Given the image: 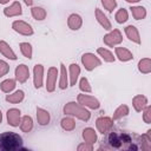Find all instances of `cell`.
<instances>
[{
  "instance_id": "5bb4252c",
  "label": "cell",
  "mask_w": 151,
  "mask_h": 151,
  "mask_svg": "<svg viewBox=\"0 0 151 151\" xmlns=\"http://www.w3.org/2000/svg\"><path fill=\"white\" fill-rule=\"evenodd\" d=\"M124 33L126 35V38L131 41V42H134L137 45H139L142 42V39H140V34H139V31L136 26L133 25H127L125 28H124Z\"/></svg>"
},
{
  "instance_id": "277c9868",
  "label": "cell",
  "mask_w": 151,
  "mask_h": 151,
  "mask_svg": "<svg viewBox=\"0 0 151 151\" xmlns=\"http://www.w3.org/2000/svg\"><path fill=\"white\" fill-rule=\"evenodd\" d=\"M103 42L107 47H116L123 42V34L118 28L111 29V31H109V33H106L104 35Z\"/></svg>"
},
{
  "instance_id": "4fadbf2b",
  "label": "cell",
  "mask_w": 151,
  "mask_h": 151,
  "mask_svg": "<svg viewBox=\"0 0 151 151\" xmlns=\"http://www.w3.org/2000/svg\"><path fill=\"white\" fill-rule=\"evenodd\" d=\"M114 57L119 60V61H123V63H126V61H130L133 59V53L127 50L126 47H123V46H116L114 47Z\"/></svg>"
},
{
  "instance_id": "30bf717a",
  "label": "cell",
  "mask_w": 151,
  "mask_h": 151,
  "mask_svg": "<svg viewBox=\"0 0 151 151\" xmlns=\"http://www.w3.org/2000/svg\"><path fill=\"white\" fill-rule=\"evenodd\" d=\"M14 76H15V80L20 84H24L28 80L29 78V68L27 65L25 64H20L15 67L14 70Z\"/></svg>"
},
{
  "instance_id": "8d00e7d4",
  "label": "cell",
  "mask_w": 151,
  "mask_h": 151,
  "mask_svg": "<svg viewBox=\"0 0 151 151\" xmlns=\"http://www.w3.org/2000/svg\"><path fill=\"white\" fill-rule=\"evenodd\" d=\"M8 72H9V65H8V63L5 61V60H2V59H0V78L5 77L6 74H8Z\"/></svg>"
},
{
  "instance_id": "ba28073f",
  "label": "cell",
  "mask_w": 151,
  "mask_h": 151,
  "mask_svg": "<svg viewBox=\"0 0 151 151\" xmlns=\"http://www.w3.org/2000/svg\"><path fill=\"white\" fill-rule=\"evenodd\" d=\"M113 119L110 117H99L96 120V127L99 133H106L113 127Z\"/></svg>"
},
{
  "instance_id": "836d02e7",
  "label": "cell",
  "mask_w": 151,
  "mask_h": 151,
  "mask_svg": "<svg viewBox=\"0 0 151 151\" xmlns=\"http://www.w3.org/2000/svg\"><path fill=\"white\" fill-rule=\"evenodd\" d=\"M79 90L84 93H91L92 92V87L90 85V81L86 77H81L79 80Z\"/></svg>"
},
{
  "instance_id": "603a6c76",
  "label": "cell",
  "mask_w": 151,
  "mask_h": 151,
  "mask_svg": "<svg viewBox=\"0 0 151 151\" xmlns=\"http://www.w3.org/2000/svg\"><path fill=\"white\" fill-rule=\"evenodd\" d=\"M25 99V92L22 90H17L6 96V101L9 104H20Z\"/></svg>"
},
{
  "instance_id": "5b68a950",
  "label": "cell",
  "mask_w": 151,
  "mask_h": 151,
  "mask_svg": "<svg viewBox=\"0 0 151 151\" xmlns=\"http://www.w3.org/2000/svg\"><path fill=\"white\" fill-rule=\"evenodd\" d=\"M77 101L80 105H83V106H85L86 109H90V110H98L100 107V101L94 96L85 94L84 92L79 93L77 96Z\"/></svg>"
},
{
  "instance_id": "7a4b0ae2",
  "label": "cell",
  "mask_w": 151,
  "mask_h": 151,
  "mask_svg": "<svg viewBox=\"0 0 151 151\" xmlns=\"http://www.w3.org/2000/svg\"><path fill=\"white\" fill-rule=\"evenodd\" d=\"M63 111L65 114L78 118L83 122H88L91 118V112L88 111V109H86L85 106L80 105L78 101H68L67 104L64 105Z\"/></svg>"
},
{
  "instance_id": "cb8c5ba5",
  "label": "cell",
  "mask_w": 151,
  "mask_h": 151,
  "mask_svg": "<svg viewBox=\"0 0 151 151\" xmlns=\"http://www.w3.org/2000/svg\"><path fill=\"white\" fill-rule=\"evenodd\" d=\"M31 15L34 20L37 21H42L46 19L47 17V12L44 7H40V6H32L31 7Z\"/></svg>"
},
{
  "instance_id": "8992f818",
  "label": "cell",
  "mask_w": 151,
  "mask_h": 151,
  "mask_svg": "<svg viewBox=\"0 0 151 151\" xmlns=\"http://www.w3.org/2000/svg\"><path fill=\"white\" fill-rule=\"evenodd\" d=\"M59 77V70L55 66H51L47 70V76H46V91L52 93L55 91V86H57V79Z\"/></svg>"
},
{
  "instance_id": "484cf974",
  "label": "cell",
  "mask_w": 151,
  "mask_h": 151,
  "mask_svg": "<svg viewBox=\"0 0 151 151\" xmlns=\"http://www.w3.org/2000/svg\"><path fill=\"white\" fill-rule=\"evenodd\" d=\"M19 126H20V130L22 132H26V133L31 132L33 130V119H32V117L31 116H22L21 119H20Z\"/></svg>"
},
{
  "instance_id": "f1b7e54d",
  "label": "cell",
  "mask_w": 151,
  "mask_h": 151,
  "mask_svg": "<svg viewBox=\"0 0 151 151\" xmlns=\"http://www.w3.org/2000/svg\"><path fill=\"white\" fill-rule=\"evenodd\" d=\"M138 71L142 74H149L151 73V59L150 58H142L138 61Z\"/></svg>"
},
{
  "instance_id": "83f0119b",
  "label": "cell",
  "mask_w": 151,
  "mask_h": 151,
  "mask_svg": "<svg viewBox=\"0 0 151 151\" xmlns=\"http://www.w3.org/2000/svg\"><path fill=\"white\" fill-rule=\"evenodd\" d=\"M17 86V80L15 79H12V78H8V79H5L1 81L0 84V90L4 92V93H11L14 91Z\"/></svg>"
},
{
  "instance_id": "44dd1931",
  "label": "cell",
  "mask_w": 151,
  "mask_h": 151,
  "mask_svg": "<svg viewBox=\"0 0 151 151\" xmlns=\"http://www.w3.org/2000/svg\"><path fill=\"white\" fill-rule=\"evenodd\" d=\"M147 104V98L143 94H137L132 98V106L136 112H142Z\"/></svg>"
},
{
  "instance_id": "4dcf8cb0",
  "label": "cell",
  "mask_w": 151,
  "mask_h": 151,
  "mask_svg": "<svg viewBox=\"0 0 151 151\" xmlns=\"http://www.w3.org/2000/svg\"><path fill=\"white\" fill-rule=\"evenodd\" d=\"M60 126L64 131H73L76 129V120L73 119V117H64L60 120Z\"/></svg>"
},
{
  "instance_id": "ab89813d",
  "label": "cell",
  "mask_w": 151,
  "mask_h": 151,
  "mask_svg": "<svg viewBox=\"0 0 151 151\" xmlns=\"http://www.w3.org/2000/svg\"><path fill=\"white\" fill-rule=\"evenodd\" d=\"M125 1H126V2H129V4H131V5H132V4H138V2H139V1H140V0H125Z\"/></svg>"
},
{
  "instance_id": "7402d4cb",
  "label": "cell",
  "mask_w": 151,
  "mask_h": 151,
  "mask_svg": "<svg viewBox=\"0 0 151 151\" xmlns=\"http://www.w3.org/2000/svg\"><path fill=\"white\" fill-rule=\"evenodd\" d=\"M81 137L84 139L85 143H88V144H96L97 143V139H98V136H97V132L92 127H85L83 130V133H81Z\"/></svg>"
},
{
  "instance_id": "6da1fadb",
  "label": "cell",
  "mask_w": 151,
  "mask_h": 151,
  "mask_svg": "<svg viewBox=\"0 0 151 151\" xmlns=\"http://www.w3.org/2000/svg\"><path fill=\"white\" fill-rule=\"evenodd\" d=\"M22 149V138L15 132L0 133V151H17Z\"/></svg>"
},
{
  "instance_id": "4316f807",
  "label": "cell",
  "mask_w": 151,
  "mask_h": 151,
  "mask_svg": "<svg viewBox=\"0 0 151 151\" xmlns=\"http://www.w3.org/2000/svg\"><path fill=\"white\" fill-rule=\"evenodd\" d=\"M97 54H98L104 61H106V63H114V60H116L114 54H113L110 50H107V48H105V47H99V48H97Z\"/></svg>"
},
{
  "instance_id": "d6a6232c",
  "label": "cell",
  "mask_w": 151,
  "mask_h": 151,
  "mask_svg": "<svg viewBox=\"0 0 151 151\" xmlns=\"http://www.w3.org/2000/svg\"><path fill=\"white\" fill-rule=\"evenodd\" d=\"M114 19H116V21H117L118 24H124V22H126L127 19H129V13H127L126 8H119V9L116 12V14H114Z\"/></svg>"
},
{
  "instance_id": "d590c367",
  "label": "cell",
  "mask_w": 151,
  "mask_h": 151,
  "mask_svg": "<svg viewBox=\"0 0 151 151\" xmlns=\"http://www.w3.org/2000/svg\"><path fill=\"white\" fill-rule=\"evenodd\" d=\"M142 112H143V120H144V123L151 124V106L147 104Z\"/></svg>"
},
{
  "instance_id": "52a82bcc",
  "label": "cell",
  "mask_w": 151,
  "mask_h": 151,
  "mask_svg": "<svg viewBox=\"0 0 151 151\" xmlns=\"http://www.w3.org/2000/svg\"><path fill=\"white\" fill-rule=\"evenodd\" d=\"M12 29L24 37H29V35H33L34 33L32 26L24 20H14L12 22Z\"/></svg>"
},
{
  "instance_id": "e0dca14e",
  "label": "cell",
  "mask_w": 151,
  "mask_h": 151,
  "mask_svg": "<svg viewBox=\"0 0 151 151\" xmlns=\"http://www.w3.org/2000/svg\"><path fill=\"white\" fill-rule=\"evenodd\" d=\"M0 54L2 57H5L6 59H9V60H17L18 59L15 52L12 50L9 44L5 40H0Z\"/></svg>"
},
{
  "instance_id": "9a60e30c",
  "label": "cell",
  "mask_w": 151,
  "mask_h": 151,
  "mask_svg": "<svg viewBox=\"0 0 151 151\" xmlns=\"http://www.w3.org/2000/svg\"><path fill=\"white\" fill-rule=\"evenodd\" d=\"M94 17H96V19H97V22H98L104 29H106V31H111V29H112V24H111L110 19L107 18V15H106L101 9L96 8V11H94Z\"/></svg>"
},
{
  "instance_id": "d6986e66",
  "label": "cell",
  "mask_w": 151,
  "mask_h": 151,
  "mask_svg": "<svg viewBox=\"0 0 151 151\" xmlns=\"http://www.w3.org/2000/svg\"><path fill=\"white\" fill-rule=\"evenodd\" d=\"M37 122L40 126H46L51 122V114L42 107H37Z\"/></svg>"
},
{
  "instance_id": "1f68e13d",
  "label": "cell",
  "mask_w": 151,
  "mask_h": 151,
  "mask_svg": "<svg viewBox=\"0 0 151 151\" xmlns=\"http://www.w3.org/2000/svg\"><path fill=\"white\" fill-rule=\"evenodd\" d=\"M19 48H20V52L21 54L27 58V59H32V55H33V48H32V45L29 42H20L19 44Z\"/></svg>"
},
{
  "instance_id": "b9f144b4",
  "label": "cell",
  "mask_w": 151,
  "mask_h": 151,
  "mask_svg": "<svg viewBox=\"0 0 151 151\" xmlns=\"http://www.w3.org/2000/svg\"><path fill=\"white\" fill-rule=\"evenodd\" d=\"M1 122H2V112L0 110V124H1Z\"/></svg>"
},
{
  "instance_id": "9c48e42d",
  "label": "cell",
  "mask_w": 151,
  "mask_h": 151,
  "mask_svg": "<svg viewBox=\"0 0 151 151\" xmlns=\"http://www.w3.org/2000/svg\"><path fill=\"white\" fill-rule=\"evenodd\" d=\"M44 66L41 64H37L33 67V85L37 90L41 88L44 85Z\"/></svg>"
},
{
  "instance_id": "60d3db41",
  "label": "cell",
  "mask_w": 151,
  "mask_h": 151,
  "mask_svg": "<svg viewBox=\"0 0 151 151\" xmlns=\"http://www.w3.org/2000/svg\"><path fill=\"white\" fill-rule=\"evenodd\" d=\"M11 0H0V5H6V4H8Z\"/></svg>"
},
{
  "instance_id": "f546056e",
  "label": "cell",
  "mask_w": 151,
  "mask_h": 151,
  "mask_svg": "<svg viewBox=\"0 0 151 151\" xmlns=\"http://www.w3.org/2000/svg\"><path fill=\"white\" fill-rule=\"evenodd\" d=\"M129 113H130V109H129V106L125 105V104H122V105H119V106L114 110L113 116H112V119H113V120H119V119L126 117Z\"/></svg>"
},
{
  "instance_id": "e575fe53",
  "label": "cell",
  "mask_w": 151,
  "mask_h": 151,
  "mask_svg": "<svg viewBox=\"0 0 151 151\" xmlns=\"http://www.w3.org/2000/svg\"><path fill=\"white\" fill-rule=\"evenodd\" d=\"M100 2L107 12H113L117 8V0H100Z\"/></svg>"
},
{
  "instance_id": "3957f363",
  "label": "cell",
  "mask_w": 151,
  "mask_h": 151,
  "mask_svg": "<svg viewBox=\"0 0 151 151\" xmlns=\"http://www.w3.org/2000/svg\"><path fill=\"white\" fill-rule=\"evenodd\" d=\"M80 60H81V64H83L84 68L88 72L93 71L94 68H97L101 65V60L99 59V57H97L94 53H91V52L84 53L81 55Z\"/></svg>"
},
{
  "instance_id": "ac0fdd59",
  "label": "cell",
  "mask_w": 151,
  "mask_h": 151,
  "mask_svg": "<svg viewBox=\"0 0 151 151\" xmlns=\"http://www.w3.org/2000/svg\"><path fill=\"white\" fill-rule=\"evenodd\" d=\"M67 26L71 31H78L83 26V18L77 14V13H72L68 15L67 18Z\"/></svg>"
},
{
  "instance_id": "d4e9b609",
  "label": "cell",
  "mask_w": 151,
  "mask_h": 151,
  "mask_svg": "<svg viewBox=\"0 0 151 151\" xmlns=\"http://www.w3.org/2000/svg\"><path fill=\"white\" fill-rule=\"evenodd\" d=\"M130 12H131L133 19H136V20H144L147 14L146 8L144 6H131Z\"/></svg>"
},
{
  "instance_id": "8fae6325",
  "label": "cell",
  "mask_w": 151,
  "mask_h": 151,
  "mask_svg": "<svg viewBox=\"0 0 151 151\" xmlns=\"http://www.w3.org/2000/svg\"><path fill=\"white\" fill-rule=\"evenodd\" d=\"M6 118H7V123L9 126L18 127L20 124V119H21V111L15 107L9 109L6 112Z\"/></svg>"
},
{
  "instance_id": "f35d334b",
  "label": "cell",
  "mask_w": 151,
  "mask_h": 151,
  "mask_svg": "<svg viewBox=\"0 0 151 151\" xmlns=\"http://www.w3.org/2000/svg\"><path fill=\"white\" fill-rule=\"evenodd\" d=\"M24 2H25V5H27V6H32L33 5V0H22Z\"/></svg>"
},
{
  "instance_id": "2e32d148",
  "label": "cell",
  "mask_w": 151,
  "mask_h": 151,
  "mask_svg": "<svg viewBox=\"0 0 151 151\" xmlns=\"http://www.w3.org/2000/svg\"><path fill=\"white\" fill-rule=\"evenodd\" d=\"M68 84L70 86H74L78 81V78L80 76V66L76 63H72L68 66Z\"/></svg>"
},
{
  "instance_id": "7c38bea8",
  "label": "cell",
  "mask_w": 151,
  "mask_h": 151,
  "mask_svg": "<svg viewBox=\"0 0 151 151\" xmlns=\"http://www.w3.org/2000/svg\"><path fill=\"white\" fill-rule=\"evenodd\" d=\"M22 14V6L19 1H13L9 6L4 8V15L7 18H14Z\"/></svg>"
},
{
  "instance_id": "ffe728a7",
  "label": "cell",
  "mask_w": 151,
  "mask_h": 151,
  "mask_svg": "<svg viewBox=\"0 0 151 151\" xmlns=\"http://www.w3.org/2000/svg\"><path fill=\"white\" fill-rule=\"evenodd\" d=\"M59 88L60 90H66L70 84H68V72L66 70V66L61 63L60 64V70H59Z\"/></svg>"
},
{
  "instance_id": "74e56055",
  "label": "cell",
  "mask_w": 151,
  "mask_h": 151,
  "mask_svg": "<svg viewBox=\"0 0 151 151\" xmlns=\"http://www.w3.org/2000/svg\"><path fill=\"white\" fill-rule=\"evenodd\" d=\"M77 150L78 151H92L93 150V145L92 144H88V143H81L77 146Z\"/></svg>"
}]
</instances>
